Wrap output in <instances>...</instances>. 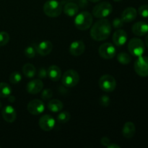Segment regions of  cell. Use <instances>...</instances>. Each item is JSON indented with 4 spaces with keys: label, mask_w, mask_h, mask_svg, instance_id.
I'll list each match as a JSON object with an SVG mask.
<instances>
[{
    "label": "cell",
    "mask_w": 148,
    "mask_h": 148,
    "mask_svg": "<svg viewBox=\"0 0 148 148\" xmlns=\"http://www.w3.org/2000/svg\"><path fill=\"white\" fill-rule=\"evenodd\" d=\"M111 32V25L106 19L100 20L92 25L90 30V36L96 41H102L109 37Z\"/></svg>",
    "instance_id": "6da1fadb"
},
{
    "label": "cell",
    "mask_w": 148,
    "mask_h": 148,
    "mask_svg": "<svg viewBox=\"0 0 148 148\" xmlns=\"http://www.w3.org/2000/svg\"><path fill=\"white\" fill-rule=\"evenodd\" d=\"M92 14L87 11L82 12L75 17V25L79 30H88L92 25Z\"/></svg>",
    "instance_id": "7a4b0ae2"
},
{
    "label": "cell",
    "mask_w": 148,
    "mask_h": 148,
    "mask_svg": "<svg viewBox=\"0 0 148 148\" xmlns=\"http://www.w3.org/2000/svg\"><path fill=\"white\" fill-rule=\"evenodd\" d=\"M43 12L49 17H59L62 12V6L56 0H48L43 4Z\"/></svg>",
    "instance_id": "3957f363"
},
{
    "label": "cell",
    "mask_w": 148,
    "mask_h": 148,
    "mask_svg": "<svg viewBox=\"0 0 148 148\" xmlns=\"http://www.w3.org/2000/svg\"><path fill=\"white\" fill-rule=\"evenodd\" d=\"M113 11V7L108 1L99 3L92 10V15L97 18H104L111 14Z\"/></svg>",
    "instance_id": "277c9868"
},
{
    "label": "cell",
    "mask_w": 148,
    "mask_h": 148,
    "mask_svg": "<svg viewBox=\"0 0 148 148\" xmlns=\"http://www.w3.org/2000/svg\"><path fill=\"white\" fill-rule=\"evenodd\" d=\"M145 49V43L141 39L134 38L130 40L128 44V50L132 56H143Z\"/></svg>",
    "instance_id": "5b68a950"
},
{
    "label": "cell",
    "mask_w": 148,
    "mask_h": 148,
    "mask_svg": "<svg viewBox=\"0 0 148 148\" xmlns=\"http://www.w3.org/2000/svg\"><path fill=\"white\" fill-rule=\"evenodd\" d=\"M79 81V75L74 69L66 71L62 75V82L64 86L66 88H73L76 86Z\"/></svg>",
    "instance_id": "8992f818"
},
{
    "label": "cell",
    "mask_w": 148,
    "mask_h": 148,
    "mask_svg": "<svg viewBox=\"0 0 148 148\" xmlns=\"http://www.w3.org/2000/svg\"><path fill=\"white\" fill-rule=\"evenodd\" d=\"M98 85L102 90L111 92L116 89V81L115 78L110 75H104L100 77Z\"/></svg>",
    "instance_id": "52a82bcc"
},
{
    "label": "cell",
    "mask_w": 148,
    "mask_h": 148,
    "mask_svg": "<svg viewBox=\"0 0 148 148\" xmlns=\"http://www.w3.org/2000/svg\"><path fill=\"white\" fill-rule=\"evenodd\" d=\"M136 73L140 77L148 76V56H139L134 64Z\"/></svg>",
    "instance_id": "ba28073f"
},
{
    "label": "cell",
    "mask_w": 148,
    "mask_h": 148,
    "mask_svg": "<svg viewBox=\"0 0 148 148\" xmlns=\"http://www.w3.org/2000/svg\"><path fill=\"white\" fill-rule=\"evenodd\" d=\"M98 53L102 58L105 59H111L116 56V50L115 46L111 43H106L101 45L98 49Z\"/></svg>",
    "instance_id": "9c48e42d"
},
{
    "label": "cell",
    "mask_w": 148,
    "mask_h": 148,
    "mask_svg": "<svg viewBox=\"0 0 148 148\" xmlns=\"http://www.w3.org/2000/svg\"><path fill=\"white\" fill-rule=\"evenodd\" d=\"M27 111L32 115H39L45 110V105L40 100L34 99L28 103L27 106Z\"/></svg>",
    "instance_id": "30bf717a"
},
{
    "label": "cell",
    "mask_w": 148,
    "mask_h": 148,
    "mask_svg": "<svg viewBox=\"0 0 148 148\" xmlns=\"http://www.w3.org/2000/svg\"><path fill=\"white\" fill-rule=\"evenodd\" d=\"M55 119L52 116L49 114H45L42 116L38 121L39 127L45 132H50L54 128Z\"/></svg>",
    "instance_id": "8fae6325"
},
{
    "label": "cell",
    "mask_w": 148,
    "mask_h": 148,
    "mask_svg": "<svg viewBox=\"0 0 148 148\" xmlns=\"http://www.w3.org/2000/svg\"><path fill=\"white\" fill-rule=\"evenodd\" d=\"M43 83L41 79H36L30 81L27 84L26 90L30 94H38L43 90Z\"/></svg>",
    "instance_id": "7c38bea8"
},
{
    "label": "cell",
    "mask_w": 148,
    "mask_h": 148,
    "mask_svg": "<svg viewBox=\"0 0 148 148\" xmlns=\"http://www.w3.org/2000/svg\"><path fill=\"white\" fill-rule=\"evenodd\" d=\"M85 49V43L82 40H75L69 46V53L74 56H81Z\"/></svg>",
    "instance_id": "4fadbf2b"
},
{
    "label": "cell",
    "mask_w": 148,
    "mask_h": 148,
    "mask_svg": "<svg viewBox=\"0 0 148 148\" xmlns=\"http://www.w3.org/2000/svg\"><path fill=\"white\" fill-rule=\"evenodd\" d=\"M1 115L4 121L8 123H12L17 118V111L11 106H7L1 111Z\"/></svg>",
    "instance_id": "5bb4252c"
},
{
    "label": "cell",
    "mask_w": 148,
    "mask_h": 148,
    "mask_svg": "<svg viewBox=\"0 0 148 148\" xmlns=\"http://www.w3.org/2000/svg\"><path fill=\"white\" fill-rule=\"evenodd\" d=\"M127 40V33L125 30L119 29L113 34V42L117 46H124Z\"/></svg>",
    "instance_id": "9a60e30c"
},
{
    "label": "cell",
    "mask_w": 148,
    "mask_h": 148,
    "mask_svg": "<svg viewBox=\"0 0 148 148\" xmlns=\"http://www.w3.org/2000/svg\"><path fill=\"white\" fill-rule=\"evenodd\" d=\"M53 49V44L49 40H43L36 46V51L42 56L49 55Z\"/></svg>",
    "instance_id": "2e32d148"
},
{
    "label": "cell",
    "mask_w": 148,
    "mask_h": 148,
    "mask_svg": "<svg viewBox=\"0 0 148 148\" xmlns=\"http://www.w3.org/2000/svg\"><path fill=\"white\" fill-rule=\"evenodd\" d=\"M132 33L137 36H144L148 33V24L145 22H137L132 26Z\"/></svg>",
    "instance_id": "e0dca14e"
},
{
    "label": "cell",
    "mask_w": 148,
    "mask_h": 148,
    "mask_svg": "<svg viewBox=\"0 0 148 148\" xmlns=\"http://www.w3.org/2000/svg\"><path fill=\"white\" fill-rule=\"evenodd\" d=\"M137 11L134 7H127L123 11L121 14V17L124 23H131L133 20H134L137 17Z\"/></svg>",
    "instance_id": "ac0fdd59"
},
{
    "label": "cell",
    "mask_w": 148,
    "mask_h": 148,
    "mask_svg": "<svg viewBox=\"0 0 148 148\" xmlns=\"http://www.w3.org/2000/svg\"><path fill=\"white\" fill-rule=\"evenodd\" d=\"M48 77L51 80L57 82L62 77V71L56 65H51L48 69Z\"/></svg>",
    "instance_id": "d6986e66"
},
{
    "label": "cell",
    "mask_w": 148,
    "mask_h": 148,
    "mask_svg": "<svg viewBox=\"0 0 148 148\" xmlns=\"http://www.w3.org/2000/svg\"><path fill=\"white\" fill-rule=\"evenodd\" d=\"M136 132L135 125L133 122L128 121L125 123L122 129V134L125 138L130 139L132 138Z\"/></svg>",
    "instance_id": "ffe728a7"
},
{
    "label": "cell",
    "mask_w": 148,
    "mask_h": 148,
    "mask_svg": "<svg viewBox=\"0 0 148 148\" xmlns=\"http://www.w3.org/2000/svg\"><path fill=\"white\" fill-rule=\"evenodd\" d=\"M79 11V7L74 2H68L64 7V12L65 14L69 17H74L77 14Z\"/></svg>",
    "instance_id": "44dd1931"
},
{
    "label": "cell",
    "mask_w": 148,
    "mask_h": 148,
    "mask_svg": "<svg viewBox=\"0 0 148 148\" xmlns=\"http://www.w3.org/2000/svg\"><path fill=\"white\" fill-rule=\"evenodd\" d=\"M64 105L61 101L58 99H53L50 101L48 103V108L49 111L53 113L59 112L63 108Z\"/></svg>",
    "instance_id": "7402d4cb"
},
{
    "label": "cell",
    "mask_w": 148,
    "mask_h": 148,
    "mask_svg": "<svg viewBox=\"0 0 148 148\" xmlns=\"http://www.w3.org/2000/svg\"><path fill=\"white\" fill-rule=\"evenodd\" d=\"M23 73L26 77L33 78L36 74V69L33 64L27 63L23 66Z\"/></svg>",
    "instance_id": "603a6c76"
},
{
    "label": "cell",
    "mask_w": 148,
    "mask_h": 148,
    "mask_svg": "<svg viewBox=\"0 0 148 148\" xmlns=\"http://www.w3.org/2000/svg\"><path fill=\"white\" fill-rule=\"evenodd\" d=\"M12 93V88L6 82H0V98H8Z\"/></svg>",
    "instance_id": "cb8c5ba5"
},
{
    "label": "cell",
    "mask_w": 148,
    "mask_h": 148,
    "mask_svg": "<svg viewBox=\"0 0 148 148\" xmlns=\"http://www.w3.org/2000/svg\"><path fill=\"white\" fill-rule=\"evenodd\" d=\"M117 60L121 64H129L132 61V57L126 52H121L117 55Z\"/></svg>",
    "instance_id": "d4e9b609"
},
{
    "label": "cell",
    "mask_w": 148,
    "mask_h": 148,
    "mask_svg": "<svg viewBox=\"0 0 148 148\" xmlns=\"http://www.w3.org/2000/svg\"><path fill=\"white\" fill-rule=\"evenodd\" d=\"M70 118L71 116L69 112H67V111H62V112H60L58 114L56 119H57L58 122L60 123V124H64V123L69 121Z\"/></svg>",
    "instance_id": "484cf974"
},
{
    "label": "cell",
    "mask_w": 148,
    "mask_h": 148,
    "mask_svg": "<svg viewBox=\"0 0 148 148\" xmlns=\"http://www.w3.org/2000/svg\"><path fill=\"white\" fill-rule=\"evenodd\" d=\"M24 53L26 57L29 58V59H32V58L35 57L36 53V46L34 44H32L28 46L25 49Z\"/></svg>",
    "instance_id": "4316f807"
},
{
    "label": "cell",
    "mask_w": 148,
    "mask_h": 148,
    "mask_svg": "<svg viewBox=\"0 0 148 148\" xmlns=\"http://www.w3.org/2000/svg\"><path fill=\"white\" fill-rule=\"evenodd\" d=\"M22 80V75L19 72H13L10 75V81L12 84H18Z\"/></svg>",
    "instance_id": "83f0119b"
},
{
    "label": "cell",
    "mask_w": 148,
    "mask_h": 148,
    "mask_svg": "<svg viewBox=\"0 0 148 148\" xmlns=\"http://www.w3.org/2000/svg\"><path fill=\"white\" fill-rule=\"evenodd\" d=\"M10 41V35L7 32H0V46H4Z\"/></svg>",
    "instance_id": "f1b7e54d"
},
{
    "label": "cell",
    "mask_w": 148,
    "mask_h": 148,
    "mask_svg": "<svg viewBox=\"0 0 148 148\" xmlns=\"http://www.w3.org/2000/svg\"><path fill=\"white\" fill-rule=\"evenodd\" d=\"M138 13L143 17H148V5L143 4L140 6L138 9Z\"/></svg>",
    "instance_id": "f546056e"
},
{
    "label": "cell",
    "mask_w": 148,
    "mask_h": 148,
    "mask_svg": "<svg viewBox=\"0 0 148 148\" xmlns=\"http://www.w3.org/2000/svg\"><path fill=\"white\" fill-rule=\"evenodd\" d=\"M110 102H111V99L109 97L106 95H103L100 98L99 103L101 104V106L103 107H107L110 105Z\"/></svg>",
    "instance_id": "4dcf8cb0"
},
{
    "label": "cell",
    "mask_w": 148,
    "mask_h": 148,
    "mask_svg": "<svg viewBox=\"0 0 148 148\" xmlns=\"http://www.w3.org/2000/svg\"><path fill=\"white\" fill-rule=\"evenodd\" d=\"M124 23L122 19L119 18V17H116V18L114 19L112 22V26L113 27L116 29H120L121 27H123L124 25Z\"/></svg>",
    "instance_id": "1f68e13d"
},
{
    "label": "cell",
    "mask_w": 148,
    "mask_h": 148,
    "mask_svg": "<svg viewBox=\"0 0 148 148\" xmlns=\"http://www.w3.org/2000/svg\"><path fill=\"white\" fill-rule=\"evenodd\" d=\"M52 96H53V91L51 89L47 88V89L43 90V92H42L41 98H43V100H49L50 99Z\"/></svg>",
    "instance_id": "d6a6232c"
},
{
    "label": "cell",
    "mask_w": 148,
    "mask_h": 148,
    "mask_svg": "<svg viewBox=\"0 0 148 148\" xmlns=\"http://www.w3.org/2000/svg\"><path fill=\"white\" fill-rule=\"evenodd\" d=\"M38 75L39 78H40V79L46 78V77L48 76V70H46V69L43 67L40 68L38 70Z\"/></svg>",
    "instance_id": "836d02e7"
},
{
    "label": "cell",
    "mask_w": 148,
    "mask_h": 148,
    "mask_svg": "<svg viewBox=\"0 0 148 148\" xmlns=\"http://www.w3.org/2000/svg\"><path fill=\"white\" fill-rule=\"evenodd\" d=\"M101 143L102 145L105 146V147H107V146L111 143V140H110V139L108 138V137H104L101 140Z\"/></svg>",
    "instance_id": "e575fe53"
},
{
    "label": "cell",
    "mask_w": 148,
    "mask_h": 148,
    "mask_svg": "<svg viewBox=\"0 0 148 148\" xmlns=\"http://www.w3.org/2000/svg\"><path fill=\"white\" fill-rule=\"evenodd\" d=\"M88 5V1L87 0H79V6L81 7H85Z\"/></svg>",
    "instance_id": "d590c367"
},
{
    "label": "cell",
    "mask_w": 148,
    "mask_h": 148,
    "mask_svg": "<svg viewBox=\"0 0 148 148\" xmlns=\"http://www.w3.org/2000/svg\"><path fill=\"white\" fill-rule=\"evenodd\" d=\"M107 148H121L119 145L116 144H114V143H110L108 146L106 147Z\"/></svg>",
    "instance_id": "8d00e7d4"
},
{
    "label": "cell",
    "mask_w": 148,
    "mask_h": 148,
    "mask_svg": "<svg viewBox=\"0 0 148 148\" xmlns=\"http://www.w3.org/2000/svg\"><path fill=\"white\" fill-rule=\"evenodd\" d=\"M8 99H9V101H10L11 103H14V101H15V98H14L13 95H10V96L8 97Z\"/></svg>",
    "instance_id": "74e56055"
},
{
    "label": "cell",
    "mask_w": 148,
    "mask_h": 148,
    "mask_svg": "<svg viewBox=\"0 0 148 148\" xmlns=\"http://www.w3.org/2000/svg\"><path fill=\"white\" fill-rule=\"evenodd\" d=\"M145 44H146V46H147V48H148V34H147V36H146V38H145Z\"/></svg>",
    "instance_id": "f35d334b"
},
{
    "label": "cell",
    "mask_w": 148,
    "mask_h": 148,
    "mask_svg": "<svg viewBox=\"0 0 148 148\" xmlns=\"http://www.w3.org/2000/svg\"><path fill=\"white\" fill-rule=\"evenodd\" d=\"M88 1H91V2L95 3V2H98V1H101V0H88Z\"/></svg>",
    "instance_id": "ab89813d"
},
{
    "label": "cell",
    "mask_w": 148,
    "mask_h": 148,
    "mask_svg": "<svg viewBox=\"0 0 148 148\" xmlns=\"http://www.w3.org/2000/svg\"><path fill=\"white\" fill-rule=\"evenodd\" d=\"M114 1H116V2H119V1H122V0H114Z\"/></svg>",
    "instance_id": "60d3db41"
},
{
    "label": "cell",
    "mask_w": 148,
    "mask_h": 148,
    "mask_svg": "<svg viewBox=\"0 0 148 148\" xmlns=\"http://www.w3.org/2000/svg\"><path fill=\"white\" fill-rule=\"evenodd\" d=\"M1 106H2V105H1V102H0V108H1Z\"/></svg>",
    "instance_id": "b9f144b4"
}]
</instances>
